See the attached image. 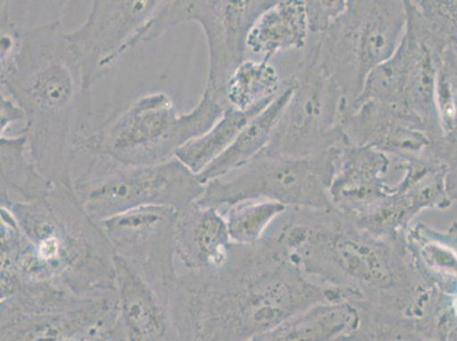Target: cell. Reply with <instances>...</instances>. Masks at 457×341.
Wrapping results in <instances>:
<instances>
[{
    "label": "cell",
    "instance_id": "cell-1",
    "mask_svg": "<svg viewBox=\"0 0 457 341\" xmlns=\"http://www.w3.org/2000/svg\"><path fill=\"white\" fill-rule=\"evenodd\" d=\"M346 302L294 263L273 237L232 245L207 271L178 270L171 313L178 341H251L319 304Z\"/></svg>",
    "mask_w": 457,
    "mask_h": 341
},
{
    "label": "cell",
    "instance_id": "cell-2",
    "mask_svg": "<svg viewBox=\"0 0 457 341\" xmlns=\"http://www.w3.org/2000/svg\"><path fill=\"white\" fill-rule=\"evenodd\" d=\"M267 234L306 276L353 306L432 323L435 290L415 271L405 239L373 235L335 209L298 207L287 210Z\"/></svg>",
    "mask_w": 457,
    "mask_h": 341
},
{
    "label": "cell",
    "instance_id": "cell-3",
    "mask_svg": "<svg viewBox=\"0 0 457 341\" xmlns=\"http://www.w3.org/2000/svg\"><path fill=\"white\" fill-rule=\"evenodd\" d=\"M2 278L47 284L80 297L118 294L115 253L72 186L0 209Z\"/></svg>",
    "mask_w": 457,
    "mask_h": 341
},
{
    "label": "cell",
    "instance_id": "cell-4",
    "mask_svg": "<svg viewBox=\"0 0 457 341\" xmlns=\"http://www.w3.org/2000/svg\"><path fill=\"white\" fill-rule=\"evenodd\" d=\"M0 78L2 91L26 113L33 162L53 184L72 186L74 163L93 133V98L60 21L23 29L14 63Z\"/></svg>",
    "mask_w": 457,
    "mask_h": 341
},
{
    "label": "cell",
    "instance_id": "cell-5",
    "mask_svg": "<svg viewBox=\"0 0 457 341\" xmlns=\"http://www.w3.org/2000/svg\"><path fill=\"white\" fill-rule=\"evenodd\" d=\"M224 110L226 106L206 91L188 113L178 111L171 96L149 93L93 131L85 151L128 165L165 163L189 141L213 128Z\"/></svg>",
    "mask_w": 457,
    "mask_h": 341
},
{
    "label": "cell",
    "instance_id": "cell-6",
    "mask_svg": "<svg viewBox=\"0 0 457 341\" xmlns=\"http://www.w3.org/2000/svg\"><path fill=\"white\" fill-rule=\"evenodd\" d=\"M405 28V0H348L344 14L317 37L319 56L347 111L362 95L370 74L396 53Z\"/></svg>",
    "mask_w": 457,
    "mask_h": 341
},
{
    "label": "cell",
    "instance_id": "cell-7",
    "mask_svg": "<svg viewBox=\"0 0 457 341\" xmlns=\"http://www.w3.org/2000/svg\"><path fill=\"white\" fill-rule=\"evenodd\" d=\"M72 187L97 222L147 206L182 211L196 203L205 188L177 157L162 164L135 166L99 155H93Z\"/></svg>",
    "mask_w": 457,
    "mask_h": 341
},
{
    "label": "cell",
    "instance_id": "cell-8",
    "mask_svg": "<svg viewBox=\"0 0 457 341\" xmlns=\"http://www.w3.org/2000/svg\"><path fill=\"white\" fill-rule=\"evenodd\" d=\"M336 149L304 158L261 153L243 168L204 185L196 203L220 211L249 199H267L288 209H332L329 188Z\"/></svg>",
    "mask_w": 457,
    "mask_h": 341
},
{
    "label": "cell",
    "instance_id": "cell-9",
    "mask_svg": "<svg viewBox=\"0 0 457 341\" xmlns=\"http://www.w3.org/2000/svg\"><path fill=\"white\" fill-rule=\"evenodd\" d=\"M276 0H173L162 2L157 14L140 37L139 45L159 39L170 29L196 22L203 29L209 51L206 93L224 106L228 80L248 60L247 39L256 20Z\"/></svg>",
    "mask_w": 457,
    "mask_h": 341
},
{
    "label": "cell",
    "instance_id": "cell-10",
    "mask_svg": "<svg viewBox=\"0 0 457 341\" xmlns=\"http://www.w3.org/2000/svg\"><path fill=\"white\" fill-rule=\"evenodd\" d=\"M294 77L296 87L292 98L263 153L304 158L321 155L345 144L346 102L324 69L315 41L307 45Z\"/></svg>",
    "mask_w": 457,
    "mask_h": 341
},
{
    "label": "cell",
    "instance_id": "cell-11",
    "mask_svg": "<svg viewBox=\"0 0 457 341\" xmlns=\"http://www.w3.org/2000/svg\"><path fill=\"white\" fill-rule=\"evenodd\" d=\"M161 5L155 0H97L82 26L66 33L89 88L113 69L124 53L139 46L141 35Z\"/></svg>",
    "mask_w": 457,
    "mask_h": 341
},
{
    "label": "cell",
    "instance_id": "cell-12",
    "mask_svg": "<svg viewBox=\"0 0 457 341\" xmlns=\"http://www.w3.org/2000/svg\"><path fill=\"white\" fill-rule=\"evenodd\" d=\"M177 216L173 207L147 206L98 222L115 255L170 296L178 278Z\"/></svg>",
    "mask_w": 457,
    "mask_h": 341
},
{
    "label": "cell",
    "instance_id": "cell-13",
    "mask_svg": "<svg viewBox=\"0 0 457 341\" xmlns=\"http://www.w3.org/2000/svg\"><path fill=\"white\" fill-rule=\"evenodd\" d=\"M403 178L387 197L367 213L354 218L357 226L387 238L405 239L423 211L447 210V169L436 155L395 166Z\"/></svg>",
    "mask_w": 457,
    "mask_h": 341
},
{
    "label": "cell",
    "instance_id": "cell-14",
    "mask_svg": "<svg viewBox=\"0 0 457 341\" xmlns=\"http://www.w3.org/2000/svg\"><path fill=\"white\" fill-rule=\"evenodd\" d=\"M345 143L377 149L394 166L434 156V139L417 115L376 101L355 103L343 120Z\"/></svg>",
    "mask_w": 457,
    "mask_h": 341
},
{
    "label": "cell",
    "instance_id": "cell-15",
    "mask_svg": "<svg viewBox=\"0 0 457 341\" xmlns=\"http://www.w3.org/2000/svg\"><path fill=\"white\" fill-rule=\"evenodd\" d=\"M405 33L397 48L405 72L402 108L421 119L435 141L444 135L436 106V83L447 46L427 26L414 2L405 0Z\"/></svg>",
    "mask_w": 457,
    "mask_h": 341
},
{
    "label": "cell",
    "instance_id": "cell-16",
    "mask_svg": "<svg viewBox=\"0 0 457 341\" xmlns=\"http://www.w3.org/2000/svg\"><path fill=\"white\" fill-rule=\"evenodd\" d=\"M392 161L377 149L345 143L336 149L329 188L332 209L359 218L388 196Z\"/></svg>",
    "mask_w": 457,
    "mask_h": 341
},
{
    "label": "cell",
    "instance_id": "cell-17",
    "mask_svg": "<svg viewBox=\"0 0 457 341\" xmlns=\"http://www.w3.org/2000/svg\"><path fill=\"white\" fill-rule=\"evenodd\" d=\"M120 316L127 341H178L171 296L115 255Z\"/></svg>",
    "mask_w": 457,
    "mask_h": 341
},
{
    "label": "cell",
    "instance_id": "cell-18",
    "mask_svg": "<svg viewBox=\"0 0 457 341\" xmlns=\"http://www.w3.org/2000/svg\"><path fill=\"white\" fill-rule=\"evenodd\" d=\"M174 238L181 271L218 268L227 261L234 245L222 212L197 203L178 212Z\"/></svg>",
    "mask_w": 457,
    "mask_h": 341
},
{
    "label": "cell",
    "instance_id": "cell-19",
    "mask_svg": "<svg viewBox=\"0 0 457 341\" xmlns=\"http://www.w3.org/2000/svg\"><path fill=\"white\" fill-rule=\"evenodd\" d=\"M309 37L305 2L276 0L249 32L248 56L270 62L280 54L305 51Z\"/></svg>",
    "mask_w": 457,
    "mask_h": 341
},
{
    "label": "cell",
    "instance_id": "cell-20",
    "mask_svg": "<svg viewBox=\"0 0 457 341\" xmlns=\"http://www.w3.org/2000/svg\"><path fill=\"white\" fill-rule=\"evenodd\" d=\"M405 243L415 271L428 287L443 294L457 285V221L446 230L414 222Z\"/></svg>",
    "mask_w": 457,
    "mask_h": 341
},
{
    "label": "cell",
    "instance_id": "cell-21",
    "mask_svg": "<svg viewBox=\"0 0 457 341\" xmlns=\"http://www.w3.org/2000/svg\"><path fill=\"white\" fill-rule=\"evenodd\" d=\"M295 87H296V78L293 74L289 77L288 85L278 95V97L263 112L249 121L247 126L240 131L234 143L221 156L216 158L209 168L198 174V179L203 185L214 179L227 176L232 170L243 168L265 151L278 122L292 98Z\"/></svg>",
    "mask_w": 457,
    "mask_h": 341
},
{
    "label": "cell",
    "instance_id": "cell-22",
    "mask_svg": "<svg viewBox=\"0 0 457 341\" xmlns=\"http://www.w3.org/2000/svg\"><path fill=\"white\" fill-rule=\"evenodd\" d=\"M359 314L350 302L319 304L251 341H340L355 330Z\"/></svg>",
    "mask_w": 457,
    "mask_h": 341
},
{
    "label": "cell",
    "instance_id": "cell-23",
    "mask_svg": "<svg viewBox=\"0 0 457 341\" xmlns=\"http://www.w3.org/2000/svg\"><path fill=\"white\" fill-rule=\"evenodd\" d=\"M2 207L39 201L53 189L54 185L41 173L28 148V138L20 136H2Z\"/></svg>",
    "mask_w": 457,
    "mask_h": 341
},
{
    "label": "cell",
    "instance_id": "cell-24",
    "mask_svg": "<svg viewBox=\"0 0 457 341\" xmlns=\"http://www.w3.org/2000/svg\"><path fill=\"white\" fill-rule=\"evenodd\" d=\"M271 62L248 58L228 80L224 101L227 107L261 113L288 85Z\"/></svg>",
    "mask_w": 457,
    "mask_h": 341
},
{
    "label": "cell",
    "instance_id": "cell-25",
    "mask_svg": "<svg viewBox=\"0 0 457 341\" xmlns=\"http://www.w3.org/2000/svg\"><path fill=\"white\" fill-rule=\"evenodd\" d=\"M259 114L226 107L213 128L179 149L176 157L198 176L230 147L249 121Z\"/></svg>",
    "mask_w": 457,
    "mask_h": 341
},
{
    "label": "cell",
    "instance_id": "cell-26",
    "mask_svg": "<svg viewBox=\"0 0 457 341\" xmlns=\"http://www.w3.org/2000/svg\"><path fill=\"white\" fill-rule=\"evenodd\" d=\"M288 207L267 199H249L222 212L235 244L252 245L263 239L269 229Z\"/></svg>",
    "mask_w": 457,
    "mask_h": 341
},
{
    "label": "cell",
    "instance_id": "cell-27",
    "mask_svg": "<svg viewBox=\"0 0 457 341\" xmlns=\"http://www.w3.org/2000/svg\"><path fill=\"white\" fill-rule=\"evenodd\" d=\"M436 106L443 133L457 128V49L447 46L436 83Z\"/></svg>",
    "mask_w": 457,
    "mask_h": 341
},
{
    "label": "cell",
    "instance_id": "cell-28",
    "mask_svg": "<svg viewBox=\"0 0 457 341\" xmlns=\"http://www.w3.org/2000/svg\"><path fill=\"white\" fill-rule=\"evenodd\" d=\"M427 26L446 46L457 49V0H414Z\"/></svg>",
    "mask_w": 457,
    "mask_h": 341
},
{
    "label": "cell",
    "instance_id": "cell-29",
    "mask_svg": "<svg viewBox=\"0 0 457 341\" xmlns=\"http://www.w3.org/2000/svg\"><path fill=\"white\" fill-rule=\"evenodd\" d=\"M348 0H306L305 10L310 35L322 36L344 14Z\"/></svg>",
    "mask_w": 457,
    "mask_h": 341
},
{
    "label": "cell",
    "instance_id": "cell-30",
    "mask_svg": "<svg viewBox=\"0 0 457 341\" xmlns=\"http://www.w3.org/2000/svg\"><path fill=\"white\" fill-rule=\"evenodd\" d=\"M432 149L436 157L446 166L448 196L453 203L457 202V128L435 140Z\"/></svg>",
    "mask_w": 457,
    "mask_h": 341
},
{
    "label": "cell",
    "instance_id": "cell-31",
    "mask_svg": "<svg viewBox=\"0 0 457 341\" xmlns=\"http://www.w3.org/2000/svg\"><path fill=\"white\" fill-rule=\"evenodd\" d=\"M23 29H20L11 19L10 3L2 2V53H0V74L7 72L14 63L22 43Z\"/></svg>",
    "mask_w": 457,
    "mask_h": 341
},
{
    "label": "cell",
    "instance_id": "cell-32",
    "mask_svg": "<svg viewBox=\"0 0 457 341\" xmlns=\"http://www.w3.org/2000/svg\"><path fill=\"white\" fill-rule=\"evenodd\" d=\"M439 329L443 341H457V285L442 294Z\"/></svg>",
    "mask_w": 457,
    "mask_h": 341
},
{
    "label": "cell",
    "instance_id": "cell-33",
    "mask_svg": "<svg viewBox=\"0 0 457 341\" xmlns=\"http://www.w3.org/2000/svg\"><path fill=\"white\" fill-rule=\"evenodd\" d=\"M20 122L26 123V113L10 95L2 91V116H0L2 136H6L8 128Z\"/></svg>",
    "mask_w": 457,
    "mask_h": 341
},
{
    "label": "cell",
    "instance_id": "cell-34",
    "mask_svg": "<svg viewBox=\"0 0 457 341\" xmlns=\"http://www.w3.org/2000/svg\"><path fill=\"white\" fill-rule=\"evenodd\" d=\"M340 341H347L346 339H343V340H340Z\"/></svg>",
    "mask_w": 457,
    "mask_h": 341
}]
</instances>
